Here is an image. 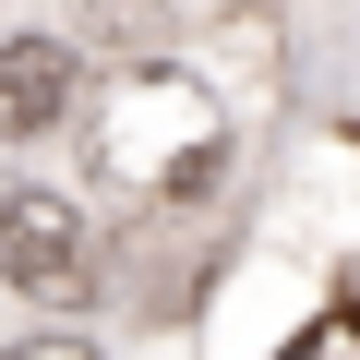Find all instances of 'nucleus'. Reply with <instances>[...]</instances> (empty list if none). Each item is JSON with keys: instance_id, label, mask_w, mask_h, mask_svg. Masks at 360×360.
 Returning a JSON list of instances; mask_svg holds the SVG:
<instances>
[{"instance_id": "nucleus-2", "label": "nucleus", "mask_w": 360, "mask_h": 360, "mask_svg": "<svg viewBox=\"0 0 360 360\" xmlns=\"http://www.w3.org/2000/svg\"><path fill=\"white\" fill-rule=\"evenodd\" d=\"M0 276H13L25 300H49V312H84L96 300V217L60 193V180H13L0 193Z\"/></svg>"}, {"instance_id": "nucleus-3", "label": "nucleus", "mask_w": 360, "mask_h": 360, "mask_svg": "<svg viewBox=\"0 0 360 360\" xmlns=\"http://www.w3.org/2000/svg\"><path fill=\"white\" fill-rule=\"evenodd\" d=\"M84 108V60L60 37H0V144H49Z\"/></svg>"}, {"instance_id": "nucleus-4", "label": "nucleus", "mask_w": 360, "mask_h": 360, "mask_svg": "<svg viewBox=\"0 0 360 360\" xmlns=\"http://www.w3.org/2000/svg\"><path fill=\"white\" fill-rule=\"evenodd\" d=\"M0 360H96L84 336H25V348H0Z\"/></svg>"}, {"instance_id": "nucleus-1", "label": "nucleus", "mask_w": 360, "mask_h": 360, "mask_svg": "<svg viewBox=\"0 0 360 360\" xmlns=\"http://www.w3.org/2000/svg\"><path fill=\"white\" fill-rule=\"evenodd\" d=\"M96 168L120 180L132 205H193L217 193V168H229V96L205 72H180V60H120L96 84Z\"/></svg>"}]
</instances>
